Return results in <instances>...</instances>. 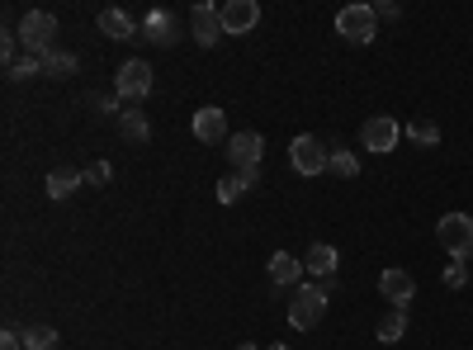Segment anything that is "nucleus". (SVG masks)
<instances>
[{"mask_svg":"<svg viewBox=\"0 0 473 350\" xmlns=\"http://www.w3.org/2000/svg\"><path fill=\"white\" fill-rule=\"evenodd\" d=\"M407 137H412V143H422V147H436L440 143V128L430 119H407Z\"/></svg>","mask_w":473,"mask_h":350,"instance_id":"nucleus-21","label":"nucleus"},{"mask_svg":"<svg viewBox=\"0 0 473 350\" xmlns=\"http://www.w3.org/2000/svg\"><path fill=\"white\" fill-rule=\"evenodd\" d=\"M337 265H341V256H337V246H327V242H313L308 256H303V270H313L317 279H331Z\"/></svg>","mask_w":473,"mask_h":350,"instance_id":"nucleus-14","label":"nucleus"},{"mask_svg":"<svg viewBox=\"0 0 473 350\" xmlns=\"http://www.w3.org/2000/svg\"><path fill=\"white\" fill-rule=\"evenodd\" d=\"M246 190H252V185H246L242 175H222V180H218V204H237Z\"/></svg>","mask_w":473,"mask_h":350,"instance_id":"nucleus-24","label":"nucleus"},{"mask_svg":"<svg viewBox=\"0 0 473 350\" xmlns=\"http://www.w3.org/2000/svg\"><path fill=\"white\" fill-rule=\"evenodd\" d=\"M379 293H384V303H393V307L407 313V303L416 299V279L407 270H384L379 275Z\"/></svg>","mask_w":473,"mask_h":350,"instance_id":"nucleus-12","label":"nucleus"},{"mask_svg":"<svg viewBox=\"0 0 473 350\" xmlns=\"http://www.w3.org/2000/svg\"><path fill=\"white\" fill-rule=\"evenodd\" d=\"M299 275H303V261H294L289 251H275L270 256V279L275 284H299Z\"/></svg>","mask_w":473,"mask_h":350,"instance_id":"nucleus-18","label":"nucleus"},{"mask_svg":"<svg viewBox=\"0 0 473 350\" xmlns=\"http://www.w3.org/2000/svg\"><path fill=\"white\" fill-rule=\"evenodd\" d=\"M218 15H222V34L237 38V34H252L260 24V5L256 0H228V5H218Z\"/></svg>","mask_w":473,"mask_h":350,"instance_id":"nucleus-9","label":"nucleus"},{"mask_svg":"<svg viewBox=\"0 0 473 350\" xmlns=\"http://www.w3.org/2000/svg\"><path fill=\"white\" fill-rule=\"evenodd\" d=\"M469 279H473V270H469V265H445V289H464L469 284Z\"/></svg>","mask_w":473,"mask_h":350,"instance_id":"nucleus-26","label":"nucleus"},{"mask_svg":"<svg viewBox=\"0 0 473 350\" xmlns=\"http://www.w3.org/2000/svg\"><path fill=\"white\" fill-rule=\"evenodd\" d=\"M194 137H199V143H208V147H228V114H222V109L218 105H204L199 109V114H194Z\"/></svg>","mask_w":473,"mask_h":350,"instance_id":"nucleus-10","label":"nucleus"},{"mask_svg":"<svg viewBox=\"0 0 473 350\" xmlns=\"http://www.w3.org/2000/svg\"><path fill=\"white\" fill-rule=\"evenodd\" d=\"M402 137V123L388 119V114H374L365 128H360V143H365V152H374V157H384V152H393Z\"/></svg>","mask_w":473,"mask_h":350,"instance_id":"nucleus-8","label":"nucleus"},{"mask_svg":"<svg viewBox=\"0 0 473 350\" xmlns=\"http://www.w3.org/2000/svg\"><path fill=\"white\" fill-rule=\"evenodd\" d=\"M469 284H473V279H469Z\"/></svg>","mask_w":473,"mask_h":350,"instance_id":"nucleus-33","label":"nucleus"},{"mask_svg":"<svg viewBox=\"0 0 473 350\" xmlns=\"http://www.w3.org/2000/svg\"><path fill=\"white\" fill-rule=\"evenodd\" d=\"M151 81H157V72H151L147 62H123L119 76H114V95L137 105V100H147V95H151Z\"/></svg>","mask_w":473,"mask_h":350,"instance_id":"nucleus-7","label":"nucleus"},{"mask_svg":"<svg viewBox=\"0 0 473 350\" xmlns=\"http://www.w3.org/2000/svg\"><path fill=\"white\" fill-rule=\"evenodd\" d=\"M436 237H440V246L450 251L459 265L473 261V218H469V214H445L440 228H436Z\"/></svg>","mask_w":473,"mask_h":350,"instance_id":"nucleus-4","label":"nucleus"},{"mask_svg":"<svg viewBox=\"0 0 473 350\" xmlns=\"http://www.w3.org/2000/svg\"><path fill=\"white\" fill-rule=\"evenodd\" d=\"M143 38H147V43H157V48H171L180 38V19L171 15V10H151V15L143 19Z\"/></svg>","mask_w":473,"mask_h":350,"instance_id":"nucleus-13","label":"nucleus"},{"mask_svg":"<svg viewBox=\"0 0 473 350\" xmlns=\"http://www.w3.org/2000/svg\"><path fill=\"white\" fill-rule=\"evenodd\" d=\"M119 133L128 137V143H147V137H151V123H147L143 109H123V114H119Z\"/></svg>","mask_w":473,"mask_h":350,"instance_id":"nucleus-17","label":"nucleus"},{"mask_svg":"<svg viewBox=\"0 0 473 350\" xmlns=\"http://www.w3.org/2000/svg\"><path fill=\"white\" fill-rule=\"evenodd\" d=\"M289 166H294L299 175H322V171H331V152L317 143L313 133H299L294 143H289Z\"/></svg>","mask_w":473,"mask_h":350,"instance_id":"nucleus-5","label":"nucleus"},{"mask_svg":"<svg viewBox=\"0 0 473 350\" xmlns=\"http://www.w3.org/2000/svg\"><path fill=\"white\" fill-rule=\"evenodd\" d=\"M0 350H24V331H0Z\"/></svg>","mask_w":473,"mask_h":350,"instance_id":"nucleus-29","label":"nucleus"},{"mask_svg":"<svg viewBox=\"0 0 473 350\" xmlns=\"http://www.w3.org/2000/svg\"><path fill=\"white\" fill-rule=\"evenodd\" d=\"M58 346V331L48 327V322H38V327L24 331V350H52Z\"/></svg>","mask_w":473,"mask_h":350,"instance_id":"nucleus-22","label":"nucleus"},{"mask_svg":"<svg viewBox=\"0 0 473 350\" xmlns=\"http://www.w3.org/2000/svg\"><path fill=\"white\" fill-rule=\"evenodd\" d=\"M337 34L351 38V43H374V38H379V15H374V5H345L337 15Z\"/></svg>","mask_w":473,"mask_h":350,"instance_id":"nucleus-6","label":"nucleus"},{"mask_svg":"<svg viewBox=\"0 0 473 350\" xmlns=\"http://www.w3.org/2000/svg\"><path fill=\"white\" fill-rule=\"evenodd\" d=\"M190 34H194V43H199V48H213L218 38H222L218 5H194V10H190Z\"/></svg>","mask_w":473,"mask_h":350,"instance_id":"nucleus-11","label":"nucleus"},{"mask_svg":"<svg viewBox=\"0 0 473 350\" xmlns=\"http://www.w3.org/2000/svg\"><path fill=\"white\" fill-rule=\"evenodd\" d=\"M331 171H337L341 180H355L360 175V157H355V152H345V147H337V152H331Z\"/></svg>","mask_w":473,"mask_h":350,"instance_id":"nucleus-23","label":"nucleus"},{"mask_svg":"<svg viewBox=\"0 0 473 350\" xmlns=\"http://www.w3.org/2000/svg\"><path fill=\"white\" fill-rule=\"evenodd\" d=\"M81 180H86V171H72V166H58V171H48V199H72Z\"/></svg>","mask_w":473,"mask_h":350,"instance_id":"nucleus-16","label":"nucleus"},{"mask_svg":"<svg viewBox=\"0 0 473 350\" xmlns=\"http://www.w3.org/2000/svg\"><path fill=\"white\" fill-rule=\"evenodd\" d=\"M237 350H256V341H242V346H237Z\"/></svg>","mask_w":473,"mask_h":350,"instance_id":"nucleus-31","label":"nucleus"},{"mask_svg":"<svg viewBox=\"0 0 473 350\" xmlns=\"http://www.w3.org/2000/svg\"><path fill=\"white\" fill-rule=\"evenodd\" d=\"M19 48H29V58H48L52 52V38H58V15H48V10H29V15L19 19Z\"/></svg>","mask_w":473,"mask_h":350,"instance_id":"nucleus-2","label":"nucleus"},{"mask_svg":"<svg viewBox=\"0 0 473 350\" xmlns=\"http://www.w3.org/2000/svg\"><path fill=\"white\" fill-rule=\"evenodd\" d=\"M260 152H266V137L260 133H232L228 137V161L237 166V175H242L246 185L260 180Z\"/></svg>","mask_w":473,"mask_h":350,"instance_id":"nucleus-3","label":"nucleus"},{"mask_svg":"<svg viewBox=\"0 0 473 350\" xmlns=\"http://www.w3.org/2000/svg\"><path fill=\"white\" fill-rule=\"evenodd\" d=\"M43 76H52V81L76 76V58H72V52H62V48H52L48 58H43Z\"/></svg>","mask_w":473,"mask_h":350,"instance_id":"nucleus-19","label":"nucleus"},{"mask_svg":"<svg viewBox=\"0 0 473 350\" xmlns=\"http://www.w3.org/2000/svg\"><path fill=\"white\" fill-rule=\"evenodd\" d=\"M327 284H299L294 289V303H289V327L294 331H313L317 322H322V313H327Z\"/></svg>","mask_w":473,"mask_h":350,"instance_id":"nucleus-1","label":"nucleus"},{"mask_svg":"<svg viewBox=\"0 0 473 350\" xmlns=\"http://www.w3.org/2000/svg\"><path fill=\"white\" fill-rule=\"evenodd\" d=\"M15 52H19V38H10V34H5V38H0V58H5V72H10V66H15V62H19Z\"/></svg>","mask_w":473,"mask_h":350,"instance_id":"nucleus-28","label":"nucleus"},{"mask_svg":"<svg viewBox=\"0 0 473 350\" xmlns=\"http://www.w3.org/2000/svg\"><path fill=\"white\" fill-rule=\"evenodd\" d=\"M402 336H407V313H402V307H393V313L379 322V341L393 346V341H402Z\"/></svg>","mask_w":473,"mask_h":350,"instance_id":"nucleus-20","label":"nucleus"},{"mask_svg":"<svg viewBox=\"0 0 473 350\" xmlns=\"http://www.w3.org/2000/svg\"><path fill=\"white\" fill-rule=\"evenodd\" d=\"M34 76H43V58H19L10 66V81H34Z\"/></svg>","mask_w":473,"mask_h":350,"instance_id":"nucleus-25","label":"nucleus"},{"mask_svg":"<svg viewBox=\"0 0 473 350\" xmlns=\"http://www.w3.org/2000/svg\"><path fill=\"white\" fill-rule=\"evenodd\" d=\"M86 180H90V185H109V180H114V166H109V161H95V166H86Z\"/></svg>","mask_w":473,"mask_h":350,"instance_id":"nucleus-27","label":"nucleus"},{"mask_svg":"<svg viewBox=\"0 0 473 350\" xmlns=\"http://www.w3.org/2000/svg\"><path fill=\"white\" fill-rule=\"evenodd\" d=\"M374 15H379V19H398L402 10L393 5V0H379V5H374Z\"/></svg>","mask_w":473,"mask_h":350,"instance_id":"nucleus-30","label":"nucleus"},{"mask_svg":"<svg viewBox=\"0 0 473 350\" xmlns=\"http://www.w3.org/2000/svg\"><path fill=\"white\" fill-rule=\"evenodd\" d=\"M266 350H289V346H284V341H280V346H266Z\"/></svg>","mask_w":473,"mask_h":350,"instance_id":"nucleus-32","label":"nucleus"},{"mask_svg":"<svg viewBox=\"0 0 473 350\" xmlns=\"http://www.w3.org/2000/svg\"><path fill=\"white\" fill-rule=\"evenodd\" d=\"M100 34L114 38V43H128V38H137V19L128 15V10H105V15H100Z\"/></svg>","mask_w":473,"mask_h":350,"instance_id":"nucleus-15","label":"nucleus"}]
</instances>
